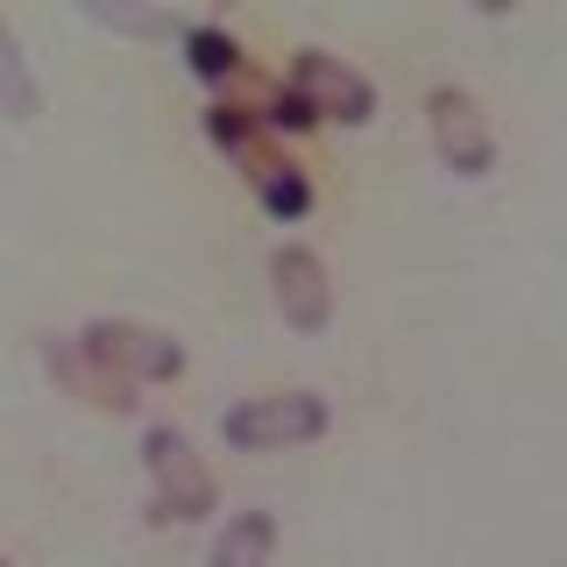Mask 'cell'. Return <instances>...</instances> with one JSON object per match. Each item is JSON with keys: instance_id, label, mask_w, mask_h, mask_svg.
I'll list each match as a JSON object with an SVG mask.
<instances>
[{"instance_id": "9c48e42d", "label": "cell", "mask_w": 567, "mask_h": 567, "mask_svg": "<svg viewBox=\"0 0 567 567\" xmlns=\"http://www.w3.org/2000/svg\"><path fill=\"white\" fill-rule=\"evenodd\" d=\"M277 560V511H235L206 546V567H270Z\"/></svg>"}, {"instance_id": "8992f818", "label": "cell", "mask_w": 567, "mask_h": 567, "mask_svg": "<svg viewBox=\"0 0 567 567\" xmlns=\"http://www.w3.org/2000/svg\"><path fill=\"white\" fill-rule=\"evenodd\" d=\"M284 85L312 106V121H341V128H369L377 121V85L348 58H333V50H298L284 64Z\"/></svg>"}, {"instance_id": "3957f363", "label": "cell", "mask_w": 567, "mask_h": 567, "mask_svg": "<svg viewBox=\"0 0 567 567\" xmlns=\"http://www.w3.org/2000/svg\"><path fill=\"white\" fill-rule=\"evenodd\" d=\"M327 398L319 390H262V398H241L220 412V440L235 454H291V447H312L327 440Z\"/></svg>"}, {"instance_id": "7c38bea8", "label": "cell", "mask_w": 567, "mask_h": 567, "mask_svg": "<svg viewBox=\"0 0 567 567\" xmlns=\"http://www.w3.org/2000/svg\"><path fill=\"white\" fill-rule=\"evenodd\" d=\"M93 22L106 29H121V35H171V14L164 8H150V0H79Z\"/></svg>"}, {"instance_id": "4fadbf2b", "label": "cell", "mask_w": 567, "mask_h": 567, "mask_svg": "<svg viewBox=\"0 0 567 567\" xmlns=\"http://www.w3.org/2000/svg\"><path fill=\"white\" fill-rule=\"evenodd\" d=\"M475 14H511V0H468Z\"/></svg>"}, {"instance_id": "277c9868", "label": "cell", "mask_w": 567, "mask_h": 567, "mask_svg": "<svg viewBox=\"0 0 567 567\" xmlns=\"http://www.w3.org/2000/svg\"><path fill=\"white\" fill-rule=\"evenodd\" d=\"M79 348L93 354L106 377H121L128 390H150V383H177L185 377V341L150 319H121V312H100L79 327Z\"/></svg>"}, {"instance_id": "52a82bcc", "label": "cell", "mask_w": 567, "mask_h": 567, "mask_svg": "<svg viewBox=\"0 0 567 567\" xmlns=\"http://www.w3.org/2000/svg\"><path fill=\"white\" fill-rule=\"evenodd\" d=\"M270 298H277L284 327H298V333L333 327V277H327V262H319V248H306V241L270 248Z\"/></svg>"}, {"instance_id": "ba28073f", "label": "cell", "mask_w": 567, "mask_h": 567, "mask_svg": "<svg viewBox=\"0 0 567 567\" xmlns=\"http://www.w3.org/2000/svg\"><path fill=\"white\" fill-rule=\"evenodd\" d=\"M43 369H50V383L58 390H71V398H85L93 412H114V419H128L135 412V390L121 383V377H106V369L85 354L79 341H64V333H43Z\"/></svg>"}, {"instance_id": "8fae6325", "label": "cell", "mask_w": 567, "mask_h": 567, "mask_svg": "<svg viewBox=\"0 0 567 567\" xmlns=\"http://www.w3.org/2000/svg\"><path fill=\"white\" fill-rule=\"evenodd\" d=\"M0 114H8V121H35V114H43V85H35V71L22 58V35H14L8 14H0Z\"/></svg>"}, {"instance_id": "5bb4252c", "label": "cell", "mask_w": 567, "mask_h": 567, "mask_svg": "<svg viewBox=\"0 0 567 567\" xmlns=\"http://www.w3.org/2000/svg\"><path fill=\"white\" fill-rule=\"evenodd\" d=\"M0 567H8V560H0Z\"/></svg>"}, {"instance_id": "7a4b0ae2", "label": "cell", "mask_w": 567, "mask_h": 567, "mask_svg": "<svg viewBox=\"0 0 567 567\" xmlns=\"http://www.w3.org/2000/svg\"><path fill=\"white\" fill-rule=\"evenodd\" d=\"M142 475H150V518L156 525H206L220 511L206 454L192 447L185 425H150L142 433Z\"/></svg>"}, {"instance_id": "5b68a950", "label": "cell", "mask_w": 567, "mask_h": 567, "mask_svg": "<svg viewBox=\"0 0 567 567\" xmlns=\"http://www.w3.org/2000/svg\"><path fill=\"white\" fill-rule=\"evenodd\" d=\"M425 135H433V156L454 177H489L496 171V128L483 114V100L468 85H433L425 93Z\"/></svg>"}, {"instance_id": "30bf717a", "label": "cell", "mask_w": 567, "mask_h": 567, "mask_svg": "<svg viewBox=\"0 0 567 567\" xmlns=\"http://www.w3.org/2000/svg\"><path fill=\"white\" fill-rule=\"evenodd\" d=\"M185 71H192L199 85H213V93H227V85L248 71V50H241L227 29L199 22V29H185Z\"/></svg>"}, {"instance_id": "6da1fadb", "label": "cell", "mask_w": 567, "mask_h": 567, "mask_svg": "<svg viewBox=\"0 0 567 567\" xmlns=\"http://www.w3.org/2000/svg\"><path fill=\"white\" fill-rule=\"evenodd\" d=\"M206 142L241 171V185L256 192V206L270 213V220L291 227V220H306V213H312V177H306V164H298V156L284 150L262 121H248L235 100H213L206 106Z\"/></svg>"}]
</instances>
